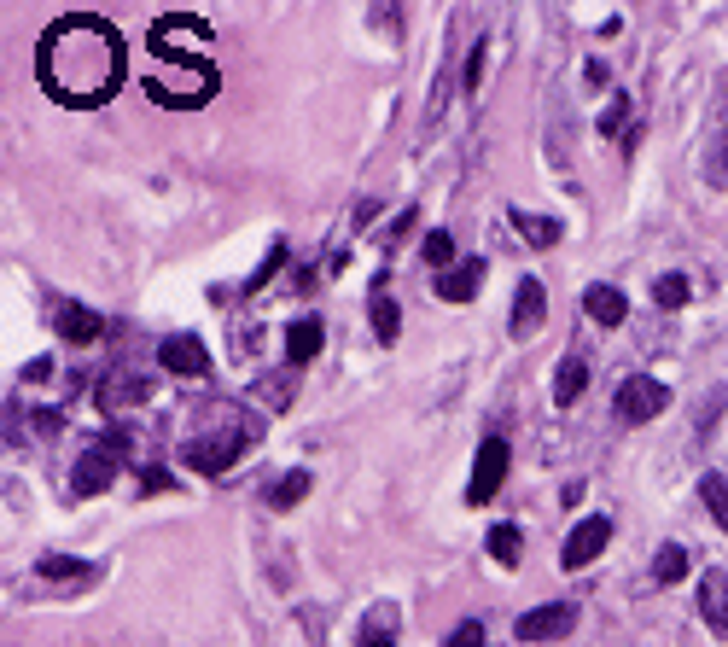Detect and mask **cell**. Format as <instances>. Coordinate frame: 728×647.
Wrapping results in <instances>:
<instances>
[{"label": "cell", "instance_id": "cell-1", "mask_svg": "<svg viewBox=\"0 0 728 647\" xmlns=\"http://www.w3.org/2000/svg\"><path fill=\"white\" fill-rule=\"evenodd\" d=\"M129 76V47L117 24H105L94 12H70L35 41V82L41 94L65 111H100Z\"/></svg>", "mask_w": 728, "mask_h": 647}, {"label": "cell", "instance_id": "cell-2", "mask_svg": "<svg viewBox=\"0 0 728 647\" xmlns=\"http://www.w3.org/2000/svg\"><path fill=\"white\" fill-rule=\"evenodd\" d=\"M210 24L204 18H193V12H169V18H158L152 24V35H146V47L158 53V65L181 70L175 82H146V100L152 105H169V111H199V105H210V94L222 88V76H216V65H210Z\"/></svg>", "mask_w": 728, "mask_h": 647}, {"label": "cell", "instance_id": "cell-3", "mask_svg": "<svg viewBox=\"0 0 728 647\" xmlns=\"http://www.w3.org/2000/svg\"><path fill=\"white\" fill-rule=\"evenodd\" d=\"M257 443V426H222V432H210V438H193L187 449H181V467H193V473L204 478H216V473H228L233 461L245 455Z\"/></svg>", "mask_w": 728, "mask_h": 647}, {"label": "cell", "instance_id": "cell-4", "mask_svg": "<svg viewBox=\"0 0 728 647\" xmlns=\"http://www.w3.org/2000/svg\"><path fill=\"white\" fill-rule=\"evenodd\" d=\"M123 449H129V438L123 432H105L82 461H76V478H70V490L76 496H100V490H111V478H117V467H123Z\"/></svg>", "mask_w": 728, "mask_h": 647}, {"label": "cell", "instance_id": "cell-5", "mask_svg": "<svg viewBox=\"0 0 728 647\" xmlns=\"http://www.w3.org/2000/svg\"><path fill=\"white\" fill-rule=\"evenodd\" d=\"M612 409H618L624 426H647V420H659L670 409V385H659L653 374H629L618 385V397H612Z\"/></svg>", "mask_w": 728, "mask_h": 647}, {"label": "cell", "instance_id": "cell-6", "mask_svg": "<svg viewBox=\"0 0 728 647\" xmlns=\"http://www.w3.org/2000/svg\"><path fill=\"white\" fill-rule=\"evenodd\" d=\"M507 467H513L507 438H484V443H478V461H472V478H466V502H472V508L496 502V490L507 484Z\"/></svg>", "mask_w": 728, "mask_h": 647}, {"label": "cell", "instance_id": "cell-7", "mask_svg": "<svg viewBox=\"0 0 728 647\" xmlns=\"http://www.w3.org/2000/svg\"><path fill=\"white\" fill-rule=\"evenodd\" d=\"M519 642H560V636H571L577 630V601H548V607H530V613H519Z\"/></svg>", "mask_w": 728, "mask_h": 647}, {"label": "cell", "instance_id": "cell-8", "mask_svg": "<svg viewBox=\"0 0 728 647\" xmlns=\"http://www.w3.org/2000/svg\"><path fill=\"white\" fill-rule=\"evenodd\" d=\"M606 543H612V519L606 513H589L571 537H565V548H560V566L565 572H583L589 560H600L606 554Z\"/></svg>", "mask_w": 728, "mask_h": 647}, {"label": "cell", "instance_id": "cell-9", "mask_svg": "<svg viewBox=\"0 0 728 647\" xmlns=\"http://www.w3.org/2000/svg\"><path fill=\"white\" fill-rule=\"evenodd\" d=\"M158 362H164V374H175V379H204L210 374V350H204L199 333H169V339L158 344Z\"/></svg>", "mask_w": 728, "mask_h": 647}, {"label": "cell", "instance_id": "cell-10", "mask_svg": "<svg viewBox=\"0 0 728 647\" xmlns=\"http://www.w3.org/2000/svg\"><path fill=\"white\" fill-rule=\"evenodd\" d=\"M542 315H548V292H542V280H519V292H513V315H507V333H513V339H536Z\"/></svg>", "mask_w": 728, "mask_h": 647}, {"label": "cell", "instance_id": "cell-11", "mask_svg": "<svg viewBox=\"0 0 728 647\" xmlns=\"http://www.w3.org/2000/svg\"><path fill=\"white\" fill-rule=\"evenodd\" d=\"M321 350H327V327H321L315 315H298V321L286 327V368H309Z\"/></svg>", "mask_w": 728, "mask_h": 647}, {"label": "cell", "instance_id": "cell-12", "mask_svg": "<svg viewBox=\"0 0 728 647\" xmlns=\"http://www.w3.org/2000/svg\"><path fill=\"white\" fill-rule=\"evenodd\" d=\"M478 286H484V263H478V257H466V263L437 274V298H443V304H472Z\"/></svg>", "mask_w": 728, "mask_h": 647}, {"label": "cell", "instance_id": "cell-13", "mask_svg": "<svg viewBox=\"0 0 728 647\" xmlns=\"http://www.w3.org/2000/svg\"><path fill=\"white\" fill-rule=\"evenodd\" d=\"M583 315H589L595 327H624V321H629V298L618 292V286H606V280H600V286L583 292Z\"/></svg>", "mask_w": 728, "mask_h": 647}, {"label": "cell", "instance_id": "cell-14", "mask_svg": "<svg viewBox=\"0 0 728 647\" xmlns=\"http://www.w3.org/2000/svg\"><path fill=\"white\" fill-rule=\"evenodd\" d=\"M699 618L717 636H728V572H705L699 578Z\"/></svg>", "mask_w": 728, "mask_h": 647}, {"label": "cell", "instance_id": "cell-15", "mask_svg": "<svg viewBox=\"0 0 728 647\" xmlns=\"http://www.w3.org/2000/svg\"><path fill=\"white\" fill-rule=\"evenodd\" d=\"M53 327H59V339H70V344H94L105 333V321L82 304H59L53 309Z\"/></svg>", "mask_w": 728, "mask_h": 647}, {"label": "cell", "instance_id": "cell-16", "mask_svg": "<svg viewBox=\"0 0 728 647\" xmlns=\"http://www.w3.org/2000/svg\"><path fill=\"white\" fill-rule=\"evenodd\" d=\"M152 391H158V385H152V379H129V374H111L100 385V409L105 414H117V409H129V403H146V397H152Z\"/></svg>", "mask_w": 728, "mask_h": 647}, {"label": "cell", "instance_id": "cell-17", "mask_svg": "<svg viewBox=\"0 0 728 647\" xmlns=\"http://www.w3.org/2000/svg\"><path fill=\"white\" fill-rule=\"evenodd\" d=\"M583 391H589V362L571 350V356L560 362V374H554V403H560V409H571Z\"/></svg>", "mask_w": 728, "mask_h": 647}, {"label": "cell", "instance_id": "cell-18", "mask_svg": "<svg viewBox=\"0 0 728 647\" xmlns=\"http://www.w3.org/2000/svg\"><path fill=\"white\" fill-rule=\"evenodd\" d=\"M309 484H315V478H309V467H292L286 478H274V484H268V508H274V513H292L303 496H309Z\"/></svg>", "mask_w": 728, "mask_h": 647}, {"label": "cell", "instance_id": "cell-19", "mask_svg": "<svg viewBox=\"0 0 728 647\" xmlns=\"http://www.w3.org/2000/svg\"><path fill=\"white\" fill-rule=\"evenodd\" d=\"M367 30L379 35V41H391V47H402V0H367Z\"/></svg>", "mask_w": 728, "mask_h": 647}, {"label": "cell", "instance_id": "cell-20", "mask_svg": "<svg viewBox=\"0 0 728 647\" xmlns=\"http://www.w3.org/2000/svg\"><path fill=\"white\" fill-rule=\"evenodd\" d=\"M367 315H373V333H379V344H397L402 309H397V298H391L385 286H373V304H367Z\"/></svg>", "mask_w": 728, "mask_h": 647}, {"label": "cell", "instance_id": "cell-21", "mask_svg": "<svg viewBox=\"0 0 728 647\" xmlns=\"http://www.w3.org/2000/svg\"><path fill=\"white\" fill-rule=\"evenodd\" d=\"M507 222L519 228V234L530 239V245H554L560 239V222L554 216H530V210H507Z\"/></svg>", "mask_w": 728, "mask_h": 647}, {"label": "cell", "instance_id": "cell-22", "mask_svg": "<svg viewBox=\"0 0 728 647\" xmlns=\"http://www.w3.org/2000/svg\"><path fill=\"white\" fill-rule=\"evenodd\" d=\"M519 554H525V537H519V525H496V531H490V560L513 572V566H519Z\"/></svg>", "mask_w": 728, "mask_h": 647}, {"label": "cell", "instance_id": "cell-23", "mask_svg": "<svg viewBox=\"0 0 728 647\" xmlns=\"http://www.w3.org/2000/svg\"><path fill=\"white\" fill-rule=\"evenodd\" d=\"M35 572H41V578H53V583H65V578L88 583V578H94V566H82V560H70V554H41V560H35Z\"/></svg>", "mask_w": 728, "mask_h": 647}, {"label": "cell", "instance_id": "cell-24", "mask_svg": "<svg viewBox=\"0 0 728 647\" xmlns=\"http://www.w3.org/2000/svg\"><path fill=\"white\" fill-rule=\"evenodd\" d=\"M688 298H694V280H688V274H659V280H653V304L659 309H682Z\"/></svg>", "mask_w": 728, "mask_h": 647}, {"label": "cell", "instance_id": "cell-25", "mask_svg": "<svg viewBox=\"0 0 728 647\" xmlns=\"http://www.w3.org/2000/svg\"><path fill=\"white\" fill-rule=\"evenodd\" d=\"M699 496H705V508H711V519H717V531L728 537V478L723 473H705Z\"/></svg>", "mask_w": 728, "mask_h": 647}, {"label": "cell", "instance_id": "cell-26", "mask_svg": "<svg viewBox=\"0 0 728 647\" xmlns=\"http://www.w3.org/2000/svg\"><path fill=\"white\" fill-rule=\"evenodd\" d=\"M484 65H490V35H478V41L466 47V70H461L466 94H478V88H484Z\"/></svg>", "mask_w": 728, "mask_h": 647}, {"label": "cell", "instance_id": "cell-27", "mask_svg": "<svg viewBox=\"0 0 728 647\" xmlns=\"http://www.w3.org/2000/svg\"><path fill=\"white\" fill-rule=\"evenodd\" d=\"M682 572H688V548H682V543H664L659 554H653V578H659V583H676Z\"/></svg>", "mask_w": 728, "mask_h": 647}, {"label": "cell", "instance_id": "cell-28", "mask_svg": "<svg viewBox=\"0 0 728 647\" xmlns=\"http://www.w3.org/2000/svg\"><path fill=\"white\" fill-rule=\"evenodd\" d=\"M292 385H298V374H280L274 385H268V379H257V385H251V397H257V403H268V409H286V403H292Z\"/></svg>", "mask_w": 728, "mask_h": 647}, {"label": "cell", "instance_id": "cell-29", "mask_svg": "<svg viewBox=\"0 0 728 647\" xmlns=\"http://www.w3.org/2000/svg\"><path fill=\"white\" fill-rule=\"evenodd\" d=\"M705 181L723 187L728 181V135H711V152H705Z\"/></svg>", "mask_w": 728, "mask_h": 647}, {"label": "cell", "instance_id": "cell-30", "mask_svg": "<svg viewBox=\"0 0 728 647\" xmlns=\"http://www.w3.org/2000/svg\"><path fill=\"white\" fill-rule=\"evenodd\" d=\"M420 251H426L431 269H443V263L455 257V234H449V228H437V234H426V245H420Z\"/></svg>", "mask_w": 728, "mask_h": 647}, {"label": "cell", "instance_id": "cell-31", "mask_svg": "<svg viewBox=\"0 0 728 647\" xmlns=\"http://www.w3.org/2000/svg\"><path fill=\"white\" fill-rule=\"evenodd\" d=\"M595 129H600V135H624V129H629V100H624V94H618V100L600 111V123H595Z\"/></svg>", "mask_w": 728, "mask_h": 647}, {"label": "cell", "instance_id": "cell-32", "mask_svg": "<svg viewBox=\"0 0 728 647\" xmlns=\"http://www.w3.org/2000/svg\"><path fill=\"white\" fill-rule=\"evenodd\" d=\"M449 647H484V624H478V618L455 624V630H449Z\"/></svg>", "mask_w": 728, "mask_h": 647}, {"label": "cell", "instance_id": "cell-33", "mask_svg": "<svg viewBox=\"0 0 728 647\" xmlns=\"http://www.w3.org/2000/svg\"><path fill=\"white\" fill-rule=\"evenodd\" d=\"M280 263H286V245H274V251H268V263H263V269H257V274H251V292H257V286H268Z\"/></svg>", "mask_w": 728, "mask_h": 647}, {"label": "cell", "instance_id": "cell-34", "mask_svg": "<svg viewBox=\"0 0 728 647\" xmlns=\"http://www.w3.org/2000/svg\"><path fill=\"white\" fill-rule=\"evenodd\" d=\"M140 490H146V496H158V490H169V473H158V467H146V473H140Z\"/></svg>", "mask_w": 728, "mask_h": 647}, {"label": "cell", "instance_id": "cell-35", "mask_svg": "<svg viewBox=\"0 0 728 647\" xmlns=\"http://www.w3.org/2000/svg\"><path fill=\"white\" fill-rule=\"evenodd\" d=\"M24 379H30V385H41V379H53V362H47V356H35L30 368H24Z\"/></svg>", "mask_w": 728, "mask_h": 647}, {"label": "cell", "instance_id": "cell-36", "mask_svg": "<svg viewBox=\"0 0 728 647\" xmlns=\"http://www.w3.org/2000/svg\"><path fill=\"white\" fill-rule=\"evenodd\" d=\"M362 647H397V642H391V636H367Z\"/></svg>", "mask_w": 728, "mask_h": 647}]
</instances>
